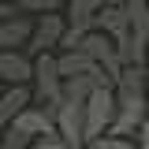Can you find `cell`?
<instances>
[{"mask_svg":"<svg viewBox=\"0 0 149 149\" xmlns=\"http://www.w3.org/2000/svg\"><path fill=\"white\" fill-rule=\"evenodd\" d=\"M34 104H41L45 112H56V104L63 101V74H60V60L56 52H37L34 56Z\"/></svg>","mask_w":149,"mask_h":149,"instance_id":"obj_1","label":"cell"},{"mask_svg":"<svg viewBox=\"0 0 149 149\" xmlns=\"http://www.w3.org/2000/svg\"><path fill=\"white\" fill-rule=\"evenodd\" d=\"M116 119V86H97L86 97V146L93 138L108 134Z\"/></svg>","mask_w":149,"mask_h":149,"instance_id":"obj_2","label":"cell"},{"mask_svg":"<svg viewBox=\"0 0 149 149\" xmlns=\"http://www.w3.org/2000/svg\"><path fill=\"white\" fill-rule=\"evenodd\" d=\"M56 119V134L60 138H67L71 146L86 149V101H78V97H63L52 112Z\"/></svg>","mask_w":149,"mask_h":149,"instance_id":"obj_3","label":"cell"},{"mask_svg":"<svg viewBox=\"0 0 149 149\" xmlns=\"http://www.w3.org/2000/svg\"><path fill=\"white\" fill-rule=\"evenodd\" d=\"M74 49H82L90 60H97V63H101L112 78L123 71V60H119V49H116V37H108L104 30H97V26H93V30H86V34L78 37V45H74Z\"/></svg>","mask_w":149,"mask_h":149,"instance_id":"obj_4","label":"cell"},{"mask_svg":"<svg viewBox=\"0 0 149 149\" xmlns=\"http://www.w3.org/2000/svg\"><path fill=\"white\" fill-rule=\"evenodd\" d=\"M67 34V19L56 15V11H45V15H37L34 22V34H30V45H26V52L37 56V52H56L60 49V41Z\"/></svg>","mask_w":149,"mask_h":149,"instance_id":"obj_5","label":"cell"},{"mask_svg":"<svg viewBox=\"0 0 149 149\" xmlns=\"http://www.w3.org/2000/svg\"><path fill=\"white\" fill-rule=\"evenodd\" d=\"M34 78V56L22 49H0V82L4 86H19Z\"/></svg>","mask_w":149,"mask_h":149,"instance_id":"obj_6","label":"cell"},{"mask_svg":"<svg viewBox=\"0 0 149 149\" xmlns=\"http://www.w3.org/2000/svg\"><path fill=\"white\" fill-rule=\"evenodd\" d=\"M34 104V86L30 82H19V86H4L0 93V127H8L22 108Z\"/></svg>","mask_w":149,"mask_h":149,"instance_id":"obj_7","label":"cell"},{"mask_svg":"<svg viewBox=\"0 0 149 149\" xmlns=\"http://www.w3.org/2000/svg\"><path fill=\"white\" fill-rule=\"evenodd\" d=\"M127 26H130V15H127V4L123 0H108V4H101V11H97V30H104L108 37H127Z\"/></svg>","mask_w":149,"mask_h":149,"instance_id":"obj_8","label":"cell"},{"mask_svg":"<svg viewBox=\"0 0 149 149\" xmlns=\"http://www.w3.org/2000/svg\"><path fill=\"white\" fill-rule=\"evenodd\" d=\"M19 130H26L30 138H45V134H56V119H52V112H45L41 104H30V108H22L11 119Z\"/></svg>","mask_w":149,"mask_h":149,"instance_id":"obj_9","label":"cell"},{"mask_svg":"<svg viewBox=\"0 0 149 149\" xmlns=\"http://www.w3.org/2000/svg\"><path fill=\"white\" fill-rule=\"evenodd\" d=\"M34 34V22L26 15H11L0 22V49H26Z\"/></svg>","mask_w":149,"mask_h":149,"instance_id":"obj_10","label":"cell"},{"mask_svg":"<svg viewBox=\"0 0 149 149\" xmlns=\"http://www.w3.org/2000/svg\"><path fill=\"white\" fill-rule=\"evenodd\" d=\"M34 146V138L26 134V130H19L15 123H8L4 134H0V149H30Z\"/></svg>","mask_w":149,"mask_h":149,"instance_id":"obj_11","label":"cell"},{"mask_svg":"<svg viewBox=\"0 0 149 149\" xmlns=\"http://www.w3.org/2000/svg\"><path fill=\"white\" fill-rule=\"evenodd\" d=\"M86 149H138V142L134 138H123V134H101V138H93Z\"/></svg>","mask_w":149,"mask_h":149,"instance_id":"obj_12","label":"cell"},{"mask_svg":"<svg viewBox=\"0 0 149 149\" xmlns=\"http://www.w3.org/2000/svg\"><path fill=\"white\" fill-rule=\"evenodd\" d=\"M19 11H30V15H45V11H60L67 8V0H15Z\"/></svg>","mask_w":149,"mask_h":149,"instance_id":"obj_13","label":"cell"},{"mask_svg":"<svg viewBox=\"0 0 149 149\" xmlns=\"http://www.w3.org/2000/svg\"><path fill=\"white\" fill-rule=\"evenodd\" d=\"M30 149H78V146H71V142L60 138V134H45V138H34Z\"/></svg>","mask_w":149,"mask_h":149,"instance_id":"obj_14","label":"cell"},{"mask_svg":"<svg viewBox=\"0 0 149 149\" xmlns=\"http://www.w3.org/2000/svg\"><path fill=\"white\" fill-rule=\"evenodd\" d=\"M134 142H138V149H149V116H146V123L138 127V138Z\"/></svg>","mask_w":149,"mask_h":149,"instance_id":"obj_15","label":"cell"},{"mask_svg":"<svg viewBox=\"0 0 149 149\" xmlns=\"http://www.w3.org/2000/svg\"><path fill=\"white\" fill-rule=\"evenodd\" d=\"M11 15H19V8H15V4H8V0H0V22L11 19Z\"/></svg>","mask_w":149,"mask_h":149,"instance_id":"obj_16","label":"cell"},{"mask_svg":"<svg viewBox=\"0 0 149 149\" xmlns=\"http://www.w3.org/2000/svg\"><path fill=\"white\" fill-rule=\"evenodd\" d=\"M146 67H149V49H146Z\"/></svg>","mask_w":149,"mask_h":149,"instance_id":"obj_17","label":"cell"},{"mask_svg":"<svg viewBox=\"0 0 149 149\" xmlns=\"http://www.w3.org/2000/svg\"><path fill=\"white\" fill-rule=\"evenodd\" d=\"M0 93H4V82H0Z\"/></svg>","mask_w":149,"mask_h":149,"instance_id":"obj_18","label":"cell"},{"mask_svg":"<svg viewBox=\"0 0 149 149\" xmlns=\"http://www.w3.org/2000/svg\"><path fill=\"white\" fill-rule=\"evenodd\" d=\"M0 134H4V127H0Z\"/></svg>","mask_w":149,"mask_h":149,"instance_id":"obj_19","label":"cell"},{"mask_svg":"<svg viewBox=\"0 0 149 149\" xmlns=\"http://www.w3.org/2000/svg\"><path fill=\"white\" fill-rule=\"evenodd\" d=\"M104 4H108V0H104Z\"/></svg>","mask_w":149,"mask_h":149,"instance_id":"obj_20","label":"cell"}]
</instances>
